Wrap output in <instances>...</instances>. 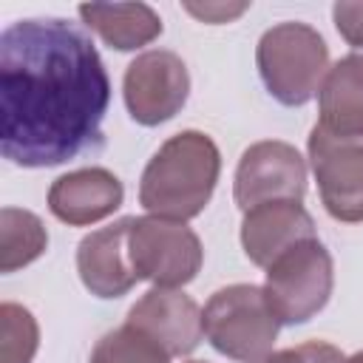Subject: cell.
Returning <instances> with one entry per match:
<instances>
[{"label": "cell", "instance_id": "cell-1", "mask_svg": "<svg viewBox=\"0 0 363 363\" xmlns=\"http://www.w3.org/2000/svg\"><path fill=\"white\" fill-rule=\"evenodd\" d=\"M111 79L91 37L62 17L14 20L0 34V153L57 167L105 145Z\"/></svg>", "mask_w": 363, "mask_h": 363}, {"label": "cell", "instance_id": "cell-2", "mask_svg": "<svg viewBox=\"0 0 363 363\" xmlns=\"http://www.w3.org/2000/svg\"><path fill=\"white\" fill-rule=\"evenodd\" d=\"M221 153L204 130H182L162 142L139 179V204L147 216L190 221L213 199Z\"/></svg>", "mask_w": 363, "mask_h": 363}, {"label": "cell", "instance_id": "cell-3", "mask_svg": "<svg viewBox=\"0 0 363 363\" xmlns=\"http://www.w3.org/2000/svg\"><path fill=\"white\" fill-rule=\"evenodd\" d=\"M255 65L272 99L301 108L318 96L329 71V45L318 28L286 20L267 28L255 45Z\"/></svg>", "mask_w": 363, "mask_h": 363}, {"label": "cell", "instance_id": "cell-4", "mask_svg": "<svg viewBox=\"0 0 363 363\" xmlns=\"http://www.w3.org/2000/svg\"><path fill=\"white\" fill-rule=\"evenodd\" d=\"M201 323L210 346L241 363L269 354L281 329L264 286L255 284H230L216 289L201 309Z\"/></svg>", "mask_w": 363, "mask_h": 363}, {"label": "cell", "instance_id": "cell-5", "mask_svg": "<svg viewBox=\"0 0 363 363\" xmlns=\"http://www.w3.org/2000/svg\"><path fill=\"white\" fill-rule=\"evenodd\" d=\"M335 264L329 250L318 241H301L267 267L264 295L281 326L312 320L332 298Z\"/></svg>", "mask_w": 363, "mask_h": 363}, {"label": "cell", "instance_id": "cell-6", "mask_svg": "<svg viewBox=\"0 0 363 363\" xmlns=\"http://www.w3.org/2000/svg\"><path fill=\"white\" fill-rule=\"evenodd\" d=\"M130 261L139 281L153 286L182 289L190 284L204 261L201 241L187 221L159 218V216H133L130 218Z\"/></svg>", "mask_w": 363, "mask_h": 363}, {"label": "cell", "instance_id": "cell-7", "mask_svg": "<svg viewBox=\"0 0 363 363\" xmlns=\"http://www.w3.org/2000/svg\"><path fill=\"white\" fill-rule=\"evenodd\" d=\"M320 201L335 221H363V133H335L315 125L306 139Z\"/></svg>", "mask_w": 363, "mask_h": 363}, {"label": "cell", "instance_id": "cell-8", "mask_svg": "<svg viewBox=\"0 0 363 363\" xmlns=\"http://www.w3.org/2000/svg\"><path fill=\"white\" fill-rule=\"evenodd\" d=\"M122 96L130 119L145 128L173 119L190 96V74L184 60L167 48L142 51L125 68Z\"/></svg>", "mask_w": 363, "mask_h": 363}, {"label": "cell", "instance_id": "cell-9", "mask_svg": "<svg viewBox=\"0 0 363 363\" xmlns=\"http://www.w3.org/2000/svg\"><path fill=\"white\" fill-rule=\"evenodd\" d=\"M306 193V159L281 139L252 142L235 167L233 199L241 213L267 201H301Z\"/></svg>", "mask_w": 363, "mask_h": 363}, {"label": "cell", "instance_id": "cell-10", "mask_svg": "<svg viewBox=\"0 0 363 363\" xmlns=\"http://www.w3.org/2000/svg\"><path fill=\"white\" fill-rule=\"evenodd\" d=\"M125 323L153 337L170 357H184L196 352L204 337L199 303L187 292L170 286H150L128 309Z\"/></svg>", "mask_w": 363, "mask_h": 363}, {"label": "cell", "instance_id": "cell-11", "mask_svg": "<svg viewBox=\"0 0 363 363\" xmlns=\"http://www.w3.org/2000/svg\"><path fill=\"white\" fill-rule=\"evenodd\" d=\"M130 218L88 233L77 244V272L82 286L96 298H122L139 281L130 261Z\"/></svg>", "mask_w": 363, "mask_h": 363}, {"label": "cell", "instance_id": "cell-12", "mask_svg": "<svg viewBox=\"0 0 363 363\" xmlns=\"http://www.w3.org/2000/svg\"><path fill=\"white\" fill-rule=\"evenodd\" d=\"M125 187L108 167H79L51 182L48 210L68 227H88L122 207Z\"/></svg>", "mask_w": 363, "mask_h": 363}, {"label": "cell", "instance_id": "cell-13", "mask_svg": "<svg viewBox=\"0 0 363 363\" xmlns=\"http://www.w3.org/2000/svg\"><path fill=\"white\" fill-rule=\"evenodd\" d=\"M318 238L315 221L301 201H267L244 213L241 247L255 267H269L301 241Z\"/></svg>", "mask_w": 363, "mask_h": 363}, {"label": "cell", "instance_id": "cell-14", "mask_svg": "<svg viewBox=\"0 0 363 363\" xmlns=\"http://www.w3.org/2000/svg\"><path fill=\"white\" fill-rule=\"evenodd\" d=\"M79 20L111 48L136 51L162 34V17L147 3H82Z\"/></svg>", "mask_w": 363, "mask_h": 363}, {"label": "cell", "instance_id": "cell-15", "mask_svg": "<svg viewBox=\"0 0 363 363\" xmlns=\"http://www.w3.org/2000/svg\"><path fill=\"white\" fill-rule=\"evenodd\" d=\"M318 125L335 133H363V57L346 54L329 65L318 91Z\"/></svg>", "mask_w": 363, "mask_h": 363}, {"label": "cell", "instance_id": "cell-16", "mask_svg": "<svg viewBox=\"0 0 363 363\" xmlns=\"http://www.w3.org/2000/svg\"><path fill=\"white\" fill-rule=\"evenodd\" d=\"M48 250V230L43 218L23 207L0 210V272H17L34 264Z\"/></svg>", "mask_w": 363, "mask_h": 363}, {"label": "cell", "instance_id": "cell-17", "mask_svg": "<svg viewBox=\"0 0 363 363\" xmlns=\"http://www.w3.org/2000/svg\"><path fill=\"white\" fill-rule=\"evenodd\" d=\"M88 363H170V354L153 337L125 323L96 340Z\"/></svg>", "mask_w": 363, "mask_h": 363}, {"label": "cell", "instance_id": "cell-18", "mask_svg": "<svg viewBox=\"0 0 363 363\" xmlns=\"http://www.w3.org/2000/svg\"><path fill=\"white\" fill-rule=\"evenodd\" d=\"M40 346L37 318L20 303H0V363H31Z\"/></svg>", "mask_w": 363, "mask_h": 363}, {"label": "cell", "instance_id": "cell-19", "mask_svg": "<svg viewBox=\"0 0 363 363\" xmlns=\"http://www.w3.org/2000/svg\"><path fill=\"white\" fill-rule=\"evenodd\" d=\"M252 363H346V354L326 340H306L289 349L269 352Z\"/></svg>", "mask_w": 363, "mask_h": 363}, {"label": "cell", "instance_id": "cell-20", "mask_svg": "<svg viewBox=\"0 0 363 363\" xmlns=\"http://www.w3.org/2000/svg\"><path fill=\"white\" fill-rule=\"evenodd\" d=\"M332 20L337 34L352 45V54L363 57V3H335L332 6Z\"/></svg>", "mask_w": 363, "mask_h": 363}, {"label": "cell", "instance_id": "cell-21", "mask_svg": "<svg viewBox=\"0 0 363 363\" xmlns=\"http://www.w3.org/2000/svg\"><path fill=\"white\" fill-rule=\"evenodd\" d=\"M250 9V3H184V11L193 14L201 23L218 26V23H233Z\"/></svg>", "mask_w": 363, "mask_h": 363}, {"label": "cell", "instance_id": "cell-22", "mask_svg": "<svg viewBox=\"0 0 363 363\" xmlns=\"http://www.w3.org/2000/svg\"><path fill=\"white\" fill-rule=\"evenodd\" d=\"M346 363H363V352H354L352 357H346Z\"/></svg>", "mask_w": 363, "mask_h": 363}, {"label": "cell", "instance_id": "cell-23", "mask_svg": "<svg viewBox=\"0 0 363 363\" xmlns=\"http://www.w3.org/2000/svg\"><path fill=\"white\" fill-rule=\"evenodd\" d=\"M184 363H204V360H184Z\"/></svg>", "mask_w": 363, "mask_h": 363}]
</instances>
